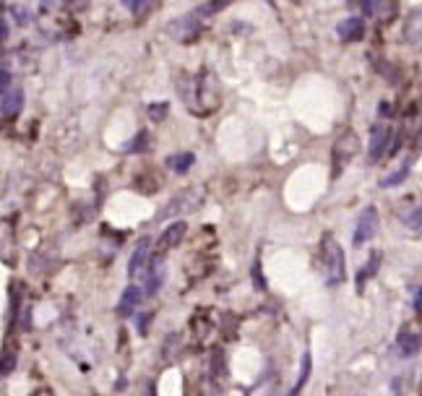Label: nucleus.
<instances>
[{"mask_svg": "<svg viewBox=\"0 0 422 396\" xmlns=\"http://www.w3.org/2000/svg\"><path fill=\"white\" fill-rule=\"evenodd\" d=\"M357 151H360L357 133L354 130H344L342 136L334 141V146H331V178L336 180L344 169L349 167V162L357 157Z\"/></svg>", "mask_w": 422, "mask_h": 396, "instance_id": "obj_1", "label": "nucleus"}, {"mask_svg": "<svg viewBox=\"0 0 422 396\" xmlns=\"http://www.w3.org/2000/svg\"><path fill=\"white\" fill-rule=\"evenodd\" d=\"M324 268H326V284L336 287L347 279V266H344V250L331 235L324 238Z\"/></svg>", "mask_w": 422, "mask_h": 396, "instance_id": "obj_2", "label": "nucleus"}, {"mask_svg": "<svg viewBox=\"0 0 422 396\" xmlns=\"http://www.w3.org/2000/svg\"><path fill=\"white\" fill-rule=\"evenodd\" d=\"M204 198H206V193L198 188V185H193V188H186L180 190L177 196H172L167 201V206L159 211V219H172L177 217V214H188V211H196L201 204H204Z\"/></svg>", "mask_w": 422, "mask_h": 396, "instance_id": "obj_3", "label": "nucleus"}, {"mask_svg": "<svg viewBox=\"0 0 422 396\" xmlns=\"http://www.w3.org/2000/svg\"><path fill=\"white\" fill-rule=\"evenodd\" d=\"M378 224H381L378 208L368 206L363 214H360V219H357V227H354V238H352L354 245H365V243H370V240L375 238V232H378Z\"/></svg>", "mask_w": 422, "mask_h": 396, "instance_id": "obj_4", "label": "nucleus"}, {"mask_svg": "<svg viewBox=\"0 0 422 396\" xmlns=\"http://www.w3.org/2000/svg\"><path fill=\"white\" fill-rule=\"evenodd\" d=\"M198 31H201V21H196L190 13L183 16V19H175L169 24V34H172L180 45H190V42L198 37Z\"/></svg>", "mask_w": 422, "mask_h": 396, "instance_id": "obj_5", "label": "nucleus"}, {"mask_svg": "<svg viewBox=\"0 0 422 396\" xmlns=\"http://www.w3.org/2000/svg\"><path fill=\"white\" fill-rule=\"evenodd\" d=\"M389 146H391V125H383V123L373 125V130H370V162H378L389 151Z\"/></svg>", "mask_w": 422, "mask_h": 396, "instance_id": "obj_6", "label": "nucleus"}, {"mask_svg": "<svg viewBox=\"0 0 422 396\" xmlns=\"http://www.w3.org/2000/svg\"><path fill=\"white\" fill-rule=\"evenodd\" d=\"M186 232H188L186 222H172L167 229H162V238L157 240V250L159 253H167V250L177 247L183 243V238H186Z\"/></svg>", "mask_w": 422, "mask_h": 396, "instance_id": "obj_7", "label": "nucleus"}, {"mask_svg": "<svg viewBox=\"0 0 422 396\" xmlns=\"http://www.w3.org/2000/svg\"><path fill=\"white\" fill-rule=\"evenodd\" d=\"M336 34H339V40L347 42V45L360 42L365 37V19L363 16H349V19H344L342 24L336 26Z\"/></svg>", "mask_w": 422, "mask_h": 396, "instance_id": "obj_8", "label": "nucleus"}, {"mask_svg": "<svg viewBox=\"0 0 422 396\" xmlns=\"http://www.w3.org/2000/svg\"><path fill=\"white\" fill-rule=\"evenodd\" d=\"M149 261H151V240L144 238L136 245L133 256H130V264H128V274H130V277H138V274H144V271H146V266H149Z\"/></svg>", "mask_w": 422, "mask_h": 396, "instance_id": "obj_9", "label": "nucleus"}, {"mask_svg": "<svg viewBox=\"0 0 422 396\" xmlns=\"http://www.w3.org/2000/svg\"><path fill=\"white\" fill-rule=\"evenodd\" d=\"M24 99H27V94H24L21 86L8 89V94L3 99V105H0V115L6 120H16L21 115V109H24Z\"/></svg>", "mask_w": 422, "mask_h": 396, "instance_id": "obj_10", "label": "nucleus"}, {"mask_svg": "<svg viewBox=\"0 0 422 396\" xmlns=\"http://www.w3.org/2000/svg\"><path fill=\"white\" fill-rule=\"evenodd\" d=\"M396 346H399L402 357H414L420 352V334L412 328H402L399 337H396Z\"/></svg>", "mask_w": 422, "mask_h": 396, "instance_id": "obj_11", "label": "nucleus"}, {"mask_svg": "<svg viewBox=\"0 0 422 396\" xmlns=\"http://www.w3.org/2000/svg\"><path fill=\"white\" fill-rule=\"evenodd\" d=\"M141 287L136 284H128L126 292L120 295V303H118V316H130L138 305H141Z\"/></svg>", "mask_w": 422, "mask_h": 396, "instance_id": "obj_12", "label": "nucleus"}, {"mask_svg": "<svg viewBox=\"0 0 422 396\" xmlns=\"http://www.w3.org/2000/svg\"><path fill=\"white\" fill-rule=\"evenodd\" d=\"M232 3H235V0H206V3H201L198 8L190 10V16H193L196 21H201V19L206 21V19H211V16H216L219 10L229 8Z\"/></svg>", "mask_w": 422, "mask_h": 396, "instance_id": "obj_13", "label": "nucleus"}, {"mask_svg": "<svg viewBox=\"0 0 422 396\" xmlns=\"http://www.w3.org/2000/svg\"><path fill=\"white\" fill-rule=\"evenodd\" d=\"M165 165H167L172 172H177V175H186L188 169L196 165V154H193V151H177V154H169V157L165 159Z\"/></svg>", "mask_w": 422, "mask_h": 396, "instance_id": "obj_14", "label": "nucleus"}, {"mask_svg": "<svg viewBox=\"0 0 422 396\" xmlns=\"http://www.w3.org/2000/svg\"><path fill=\"white\" fill-rule=\"evenodd\" d=\"M144 277H146V295H157L159 284L165 282V268L159 266V264H151V266H146V271H144Z\"/></svg>", "mask_w": 422, "mask_h": 396, "instance_id": "obj_15", "label": "nucleus"}, {"mask_svg": "<svg viewBox=\"0 0 422 396\" xmlns=\"http://www.w3.org/2000/svg\"><path fill=\"white\" fill-rule=\"evenodd\" d=\"M378 266H381V250H373L370 258H368V264H365L363 271H360V277H357V289H363L365 282H368V279H373L375 274H378Z\"/></svg>", "mask_w": 422, "mask_h": 396, "instance_id": "obj_16", "label": "nucleus"}, {"mask_svg": "<svg viewBox=\"0 0 422 396\" xmlns=\"http://www.w3.org/2000/svg\"><path fill=\"white\" fill-rule=\"evenodd\" d=\"M19 365V349L16 346H6L3 355H0V378L10 376Z\"/></svg>", "mask_w": 422, "mask_h": 396, "instance_id": "obj_17", "label": "nucleus"}, {"mask_svg": "<svg viewBox=\"0 0 422 396\" xmlns=\"http://www.w3.org/2000/svg\"><path fill=\"white\" fill-rule=\"evenodd\" d=\"M123 6H126L136 19H144V16H149V10L157 6V0H123Z\"/></svg>", "mask_w": 422, "mask_h": 396, "instance_id": "obj_18", "label": "nucleus"}, {"mask_svg": "<svg viewBox=\"0 0 422 396\" xmlns=\"http://www.w3.org/2000/svg\"><path fill=\"white\" fill-rule=\"evenodd\" d=\"M404 37L409 45H417L420 42V8L412 10V16L407 21V29H404Z\"/></svg>", "mask_w": 422, "mask_h": 396, "instance_id": "obj_19", "label": "nucleus"}, {"mask_svg": "<svg viewBox=\"0 0 422 396\" xmlns=\"http://www.w3.org/2000/svg\"><path fill=\"white\" fill-rule=\"evenodd\" d=\"M347 3H349V6H357L365 16H375L378 8H381V0H347Z\"/></svg>", "mask_w": 422, "mask_h": 396, "instance_id": "obj_20", "label": "nucleus"}, {"mask_svg": "<svg viewBox=\"0 0 422 396\" xmlns=\"http://www.w3.org/2000/svg\"><path fill=\"white\" fill-rule=\"evenodd\" d=\"M310 367H313V357H310V352H305V355H303V367H300V378H297V386H295V394L305 386V381L310 378Z\"/></svg>", "mask_w": 422, "mask_h": 396, "instance_id": "obj_21", "label": "nucleus"}, {"mask_svg": "<svg viewBox=\"0 0 422 396\" xmlns=\"http://www.w3.org/2000/svg\"><path fill=\"white\" fill-rule=\"evenodd\" d=\"M169 112V102H154V105H149V118L159 123V120H165Z\"/></svg>", "mask_w": 422, "mask_h": 396, "instance_id": "obj_22", "label": "nucleus"}, {"mask_svg": "<svg viewBox=\"0 0 422 396\" xmlns=\"http://www.w3.org/2000/svg\"><path fill=\"white\" fill-rule=\"evenodd\" d=\"M407 175H409V165H404V167L399 169V172H393V175H389V178L383 180L381 185H383V188H389V185H396V183H402V180L407 178Z\"/></svg>", "mask_w": 422, "mask_h": 396, "instance_id": "obj_23", "label": "nucleus"}, {"mask_svg": "<svg viewBox=\"0 0 422 396\" xmlns=\"http://www.w3.org/2000/svg\"><path fill=\"white\" fill-rule=\"evenodd\" d=\"M10 84H13L10 73H8V70L0 68V94H3V91H8V89H10Z\"/></svg>", "mask_w": 422, "mask_h": 396, "instance_id": "obj_24", "label": "nucleus"}, {"mask_svg": "<svg viewBox=\"0 0 422 396\" xmlns=\"http://www.w3.org/2000/svg\"><path fill=\"white\" fill-rule=\"evenodd\" d=\"M253 279H255V287L266 289V282L261 279V264H258V261H255V266H253Z\"/></svg>", "mask_w": 422, "mask_h": 396, "instance_id": "obj_25", "label": "nucleus"}, {"mask_svg": "<svg viewBox=\"0 0 422 396\" xmlns=\"http://www.w3.org/2000/svg\"><path fill=\"white\" fill-rule=\"evenodd\" d=\"M149 323H151V313H144V318H138V331L146 337V331H149Z\"/></svg>", "mask_w": 422, "mask_h": 396, "instance_id": "obj_26", "label": "nucleus"}, {"mask_svg": "<svg viewBox=\"0 0 422 396\" xmlns=\"http://www.w3.org/2000/svg\"><path fill=\"white\" fill-rule=\"evenodd\" d=\"M6 40H8V21L0 19V45H6Z\"/></svg>", "mask_w": 422, "mask_h": 396, "instance_id": "obj_27", "label": "nucleus"}, {"mask_svg": "<svg viewBox=\"0 0 422 396\" xmlns=\"http://www.w3.org/2000/svg\"><path fill=\"white\" fill-rule=\"evenodd\" d=\"M409 227L414 232H420V208H414V217H409Z\"/></svg>", "mask_w": 422, "mask_h": 396, "instance_id": "obj_28", "label": "nucleus"}, {"mask_svg": "<svg viewBox=\"0 0 422 396\" xmlns=\"http://www.w3.org/2000/svg\"><path fill=\"white\" fill-rule=\"evenodd\" d=\"M391 112H393L391 105H389V102H381V107H378V115H381V118H389Z\"/></svg>", "mask_w": 422, "mask_h": 396, "instance_id": "obj_29", "label": "nucleus"}, {"mask_svg": "<svg viewBox=\"0 0 422 396\" xmlns=\"http://www.w3.org/2000/svg\"><path fill=\"white\" fill-rule=\"evenodd\" d=\"M34 396H52V394H50L47 388H42V391H37V394H34Z\"/></svg>", "mask_w": 422, "mask_h": 396, "instance_id": "obj_30", "label": "nucleus"}]
</instances>
